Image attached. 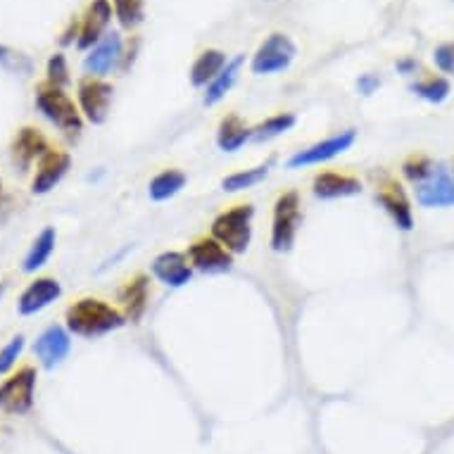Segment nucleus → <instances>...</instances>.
Masks as SVG:
<instances>
[{
  "label": "nucleus",
  "mask_w": 454,
  "mask_h": 454,
  "mask_svg": "<svg viewBox=\"0 0 454 454\" xmlns=\"http://www.w3.org/2000/svg\"><path fill=\"white\" fill-rule=\"evenodd\" d=\"M276 167V157H267L264 162L247 167V169H239V172L226 174L222 179L223 193H243L250 188H257L264 179H269V174Z\"/></svg>",
  "instance_id": "obj_22"
},
{
  "label": "nucleus",
  "mask_w": 454,
  "mask_h": 454,
  "mask_svg": "<svg viewBox=\"0 0 454 454\" xmlns=\"http://www.w3.org/2000/svg\"><path fill=\"white\" fill-rule=\"evenodd\" d=\"M69 169H72V155L67 150L51 148L36 162V172L31 179V193L48 195L51 191H55V186H60Z\"/></svg>",
  "instance_id": "obj_13"
},
{
  "label": "nucleus",
  "mask_w": 454,
  "mask_h": 454,
  "mask_svg": "<svg viewBox=\"0 0 454 454\" xmlns=\"http://www.w3.org/2000/svg\"><path fill=\"white\" fill-rule=\"evenodd\" d=\"M410 90L417 98L426 100V103L440 105V103H445L447 98H450V90H452V86H450V82H447L445 76L428 74V76H424V79H419V82L411 83Z\"/></svg>",
  "instance_id": "obj_28"
},
{
  "label": "nucleus",
  "mask_w": 454,
  "mask_h": 454,
  "mask_svg": "<svg viewBox=\"0 0 454 454\" xmlns=\"http://www.w3.org/2000/svg\"><path fill=\"white\" fill-rule=\"evenodd\" d=\"M5 288H8V283H0V295L5 293Z\"/></svg>",
  "instance_id": "obj_39"
},
{
  "label": "nucleus",
  "mask_w": 454,
  "mask_h": 454,
  "mask_svg": "<svg viewBox=\"0 0 454 454\" xmlns=\"http://www.w3.org/2000/svg\"><path fill=\"white\" fill-rule=\"evenodd\" d=\"M34 357L38 359V364L43 366L45 372H52L69 357L72 352V333L67 331V326H60V324H52L38 335L36 343H34Z\"/></svg>",
  "instance_id": "obj_12"
},
{
  "label": "nucleus",
  "mask_w": 454,
  "mask_h": 454,
  "mask_svg": "<svg viewBox=\"0 0 454 454\" xmlns=\"http://www.w3.org/2000/svg\"><path fill=\"white\" fill-rule=\"evenodd\" d=\"M0 195H3V181H0Z\"/></svg>",
  "instance_id": "obj_40"
},
{
  "label": "nucleus",
  "mask_w": 454,
  "mask_h": 454,
  "mask_svg": "<svg viewBox=\"0 0 454 454\" xmlns=\"http://www.w3.org/2000/svg\"><path fill=\"white\" fill-rule=\"evenodd\" d=\"M357 143V131L355 129H345L333 136H326L321 141L307 145L288 157V169H307V167H321V164L333 162L335 157L345 155L352 145Z\"/></svg>",
  "instance_id": "obj_7"
},
{
  "label": "nucleus",
  "mask_w": 454,
  "mask_h": 454,
  "mask_svg": "<svg viewBox=\"0 0 454 454\" xmlns=\"http://www.w3.org/2000/svg\"><path fill=\"white\" fill-rule=\"evenodd\" d=\"M62 298V283L52 276H38L20 293L17 298V312L22 317H36L43 309Z\"/></svg>",
  "instance_id": "obj_16"
},
{
  "label": "nucleus",
  "mask_w": 454,
  "mask_h": 454,
  "mask_svg": "<svg viewBox=\"0 0 454 454\" xmlns=\"http://www.w3.org/2000/svg\"><path fill=\"white\" fill-rule=\"evenodd\" d=\"M226 62H229L226 52L216 51V48H207V51H202L200 55L195 58V62L191 65V74H188V79H191V83H193L195 89H207L209 83L219 76V72L226 67Z\"/></svg>",
  "instance_id": "obj_24"
},
{
  "label": "nucleus",
  "mask_w": 454,
  "mask_h": 454,
  "mask_svg": "<svg viewBox=\"0 0 454 454\" xmlns=\"http://www.w3.org/2000/svg\"><path fill=\"white\" fill-rule=\"evenodd\" d=\"M302 226V198L298 191H283L271 209L269 247L278 254L291 253Z\"/></svg>",
  "instance_id": "obj_4"
},
{
  "label": "nucleus",
  "mask_w": 454,
  "mask_h": 454,
  "mask_svg": "<svg viewBox=\"0 0 454 454\" xmlns=\"http://www.w3.org/2000/svg\"><path fill=\"white\" fill-rule=\"evenodd\" d=\"M127 324V317L120 307H114L103 298H93V295L79 298L65 312V326L69 333L76 338H86V340H96V338L114 333Z\"/></svg>",
  "instance_id": "obj_1"
},
{
  "label": "nucleus",
  "mask_w": 454,
  "mask_h": 454,
  "mask_svg": "<svg viewBox=\"0 0 454 454\" xmlns=\"http://www.w3.org/2000/svg\"><path fill=\"white\" fill-rule=\"evenodd\" d=\"M376 202L379 207L387 215V219L395 223V229L403 233L414 231V207L403 181L383 179L376 186Z\"/></svg>",
  "instance_id": "obj_9"
},
{
  "label": "nucleus",
  "mask_w": 454,
  "mask_h": 454,
  "mask_svg": "<svg viewBox=\"0 0 454 454\" xmlns=\"http://www.w3.org/2000/svg\"><path fill=\"white\" fill-rule=\"evenodd\" d=\"M419 62L414 60V58H403V60H397V72L404 76H411L414 72H417Z\"/></svg>",
  "instance_id": "obj_38"
},
{
  "label": "nucleus",
  "mask_w": 454,
  "mask_h": 454,
  "mask_svg": "<svg viewBox=\"0 0 454 454\" xmlns=\"http://www.w3.org/2000/svg\"><path fill=\"white\" fill-rule=\"evenodd\" d=\"M435 167H438V164L433 162L431 157L424 155V153H414V155H410L404 160L403 167H400V172H403V179L407 181V184L419 186V184H424V181L435 172Z\"/></svg>",
  "instance_id": "obj_30"
},
{
  "label": "nucleus",
  "mask_w": 454,
  "mask_h": 454,
  "mask_svg": "<svg viewBox=\"0 0 454 454\" xmlns=\"http://www.w3.org/2000/svg\"><path fill=\"white\" fill-rule=\"evenodd\" d=\"M364 184L359 176L348 172H335V169H324L312 179V195L317 200H345L362 195Z\"/></svg>",
  "instance_id": "obj_15"
},
{
  "label": "nucleus",
  "mask_w": 454,
  "mask_h": 454,
  "mask_svg": "<svg viewBox=\"0 0 454 454\" xmlns=\"http://www.w3.org/2000/svg\"><path fill=\"white\" fill-rule=\"evenodd\" d=\"M298 55V45L288 34L274 31L269 34L254 51L253 60H250V72L254 76H274L281 74L291 67L293 60Z\"/></svg>",
  "instance_id": "obj_6"
},
{
  "label": "nucleus",
  "mask_w": 454,
  "mask_h": 454,
  "mask_svg": "<svg viewBox=\"0 0 454 454\" xmlns=\"http://www.w3.org/2000/svg\"><path fill=\"white\" fill-rule=\"evenodd\" d=\"M36 110L43 114L45 120L51 121L52 127L60 134L76 138L83 131V114L74 98L69 96L65 89H55L51 83H41L34 96Z\"/></svg>",
  "instance_id": "obj_3"
},
{
  "label": "nucleus",
  "mask_w": 454,
  "mask_h": 454,
  "mask_svg": "<svg viewBox=\"0 0 454 454\" xmlns=\"http://www.w3.org/2000/svg\"><path fill=\"white\" fill-rule=\"evenodd\" d=\"M79 29H82V24L72 20V22H69V27H67V31L62 34L60 43L62 45H72V43H74V41H79Z\"/></svg>",
  "instance_id": "obj_37"
},
{
  "label": "nucleus",
  "mask_w": 454,
  "mask_h": 454,
  "mask_svg": "<svg viewBox=\"0 0 454 454\" xmlns=\"http://www.w3.org/2000/svg\"><path fill=\"white\" fill-rule=\"evenodd\" d=\"M112 0H93L86 12H83L82 20V29H79V41L76 45L82 51H90L93 45H98L107 34V27L112 22Z\"/></svg>",
  "instance_id": "obj_20"
},
{
  "label": "nucleus",
  "mask_w": 454,
  "mask_h": 454,
  "mask_svg": "<svg viewBox=\"0 0 454 454\" xmlns=\"http://www.w3.org/2000/svg\"><path fill=\"white\" fill-rule=\"evenodd\" d=\"M0 69H5L15 76H31L34 74V62L27 52L15 51L10 45H0Z\"/></svg>",
  "instance_id": "obj_31"
},
{
  "label": "nucleus",
  "mask_w": 454,
  "mask_h": 454,
  "mask_svg": "<svg viewBox=\"0 0 454 454\" xmlns=\"http://www.w3.org/2000/svg\"><path fill=\"white\" fill-rule=\"evenodd\" d=\"M38 372L36 366L24 364L17 372L8 373L0 383V411L8 417H24L34 410L36 403Z\"/></svg>",
  "instance_id": "obj_5"
},
{
  "label": "nucleus",
  "mask_w": 454,
  "mask_h": 454,
  "mask_svg": "<svg viewBox=\"0 0 454 454\" xmlns=\"http://www.w3.org/2000/svg\"><path fill=\"white\" fill-rule=\"evenodd\" d=\"M45 83H51L55 89H65L72 83V74H69L67 58L62 52H52L45 65Z\"/></svg>",
  "instance_id": "obj_32"
},
{
  "label": "nucleus",
  "mask_w": 454,
  "mask_h": 454,
  "mask_svg": "<svg viewBox=\"0 0 454 454\" xmlns=\"http://www.w3.org/2000/svg\"><path fill=\"white\" fill-rule=\"evenodd\" d=\"M188 176L186 172H181L176 167H169V169H162L157 172L153 179L148 181V198L153 202H167L176 198V195L186 188Z\"/></svg>",
  "instance_id": "obj_26"
},
{
  "label": "nucleus",
  "mask_w": 454,
  "mask_h": 454,
  "mask_svg": "<svg viewBox=\"0 0 454 454\" xmlns=\"http://www.w3.org/2000/svg\"><path fill=\"white\" fill-rule=\"evenodd\" d=\"M209 236L219 240L233 257L246 254L253 246L254 236V205L253 202H236L231 207L222 209L212 219Z\"/></svg>",
  "instance_id": "obj_2"
},
{
  "label": "nucleus",
  "mask_w": 454,
  "mask_h": 454,
  "mask_svg": "<svg viewBox=\"0 0 454 454\" xmlns=\"http://www.w3.org/2000/svg\"><path fill=\"white\" fill-rule=\"evenodd\" d=\"M55 246H58V231L52 226H45L41 229L36 239L31 240L29 250L24 254L22 260V271L24 274H36L38 269H43L48 262H51L52 253H55Z\"/></svg>",
  "instance_id": "obj_25"
},
{
  "label": "nucleus",
  "mask_w": 454,
  "mask_h": 454,
  "mask_svg": "<svg viewBox=\"0 0 454 454\" xmlns=\"http://www.w3.org/2000/svg\"><path fill=\"white\" fill-rule=\"evenodd\" d=\"M452 174H454V167H452Z\"/></svg>",
  "instance_id": "obj_41"
},
{
  "label": "nucleus",
  "mask_w": 454,
  "mask_h": 454,
  "mask_svg": "<svg viewBox=\"0 0 454 454\" xmlns=\"http://www.w3.org/2000/svg\"><path fill=\"white\" fill-rule=\"evenodd\" d=\"M380 89V79L376 74H362L357 79V90L362 96H373Z\"/></svg>",
  "instance_id": "obj_36"
},
{
  "label": "nucleus",
  "mask_w": 454,
  "mask_h": 454,
  "mask_svg": "<svg viewBox=\"0 0 454 454\" xmlns=\"http://www.w3.org/2000/svg\"><path fill=\"white\" fill-rule=\"evenodd\" d=\"M138 51H141V38L134 36L127 43V51L121 52V62H120L121 72H129V69L134 67L136 58H138Z\"/></svg>",
  "instance_id": "obj_35"
},
{
  "label": "nucleus",
  "mask_w": 454,
  "mask_h": 454,
  "mask_svg": "<svg viewBox=\"0 0 454 454\" xmlns=\"http://www.w3.org/2000/svg\"><path fill=\"white\" fill-rule=\"evenodd\" d=\"M48 150H51V143L41 129L22 127L10 143V162L20 172H29Z\"/></svg>",
  "instance_id": "obj_14"
},
{
  "label": "nucleus",
  "mask_w": 454,
  "mask_h": 454,
  "mask_svg": "<svg viewBox=\"0 0 454 454\" xmlns=\"http://www.w3.org/2000/svg\"><path fill=\"white\" fill-rule=\"evenodd\" d=\"M112 98L114 89L110 82L98 79V76H83L76 83V105L83 114V121H89L93 127H103L110 117Z\"/></svg>",
  "instance_id": "obj_8"
},
{
  "label": "nucleus",
  "mask_w": 454,
  "mask_h": 454,
  "mask_svg": "<svg viewBox=\"0 0 454 454\" xmlns=\"http://www.w3.org/2000/svg\"><path fill=\"white\" fill-rule=\"evenodd\" d=\"M243 65H246V55H236V58H231V60L226 62V67H223L215 82L205 89V96H202L205 107H215V105L222 103L223 98L231 93L236 82H239Z\"/></svg>",
  "instance_id": "obj_23"
},
{
  "label": "nucleus",
  "mask_w": 454,
  "mask_h": 454,
  "mask_svg": "<svg viewBox=\"0 0 454 454\" xmlns=\"http://www.w3.org/2000/svg\"><path fill=\"white\" fill-rule=\"evenodd\" d=\"M216 148L222 150V153H239L247 145V143L253 141V127L247 124L240 114H226L219 121V127H216Z\"/></svg>",
  "instance_id": "obj_21"
},
{
  "label": "nucleus",
  "mask_w": 454,
  "mask_h": 454,
  "mask_svg": "<svg viewBox=\"0 0 454 454\" xmlns=\"http://www.w3.org/2000/svg\"><path fill=\"white\" fill-rule=\"evenodd\" d=\"M414 198L426 209L454 207V174L438 164L424 184L414 186Z\"/></svg>",
  "instance_id": "obj_17"
},
{
  "label": "nucleus",
  "mask_w": 454,
  "mask_h": 454,
  "mask_svg": "<svg viewBox=\"0 0 454 454\" xmlns=\"http://www.w3.org/2000/svg\"><path fill=\"white\" fill-rule=\"evenodd\" d=\"M150 274L157 283H162L164 288L179 291L184 286L193 281V267L186 257V250H164L150 264Z\"/></svg>",
  "instance_id": "obj_11"
},
{
  "label": "nucleus",
  "mask_w": 454,
  "mask_h": 454,
  "mask_svg": "<svg viewBox=\"0 0 454 454\" xmlns=\"http://www.w3.org/2000/svg\"><path fill=\"white\" fill-rule=\"evenodd\" d=\"M24 345H27V338H24V333H17L10 338L8 343L0 348V376L12 373V369L17 366V359L22 357Z\"/></svg>",
  "instance_id": "obj_33"
},
{
  "label": "nucleus",
  "mask_w": 454,
  "mask_h": 454,
  "mask_svg": "<svg viewBox=\"0 0 454 454\" xmlns=\"http://www.w3.org/2000/svg\"><path fill=\"white\" fill-rule=\"evenodd\" d=\"M186 257L191 262V267L198 274L205 276H219V274H229L233 269V257L226 247L215 240L212 236H200L195 239L191 246L186 247Z\"/></svg>",
  "instance_id": "obj_10"
},
{
  "label": "nucleus",
  "mask_w": 454,
  "mask_h": 454,
  "mask_svg": "<svg viewBox=\"0 0 454 454\" xmlns=\"http://www.w3.org/2000/svg\"><path fill=\"white\" fill-rule=\"evenodd\" d=\"M121 52H124V41L117 31L105 34V38L98 45H93L89 55L83 58V69L89 72V76H98L103 79L105 74H110L112 69L120 67Z\"/></svg>",
  "instance_id": "obj_19"
},
{
  "label": "nucleus",
  "mask_w": 454,
  "mask_h": 454,
  "mask_svg": "<svg viewBox=\"0 0 454 454\" xmlns=\"http://www.w3.org/2000/svg\"><path fill=\"white\" fill-rule=\"evenodd\" d=\"M112 10L124 31L138 29L145 20V0H112Z\"/></svg>",
  "instance_id": "obj_29"
},
{
  "label": "nucleus",
  "mask_w": 454,
  "mask_h": 454,
  "mask_svg": "<svg viewBox=\"0 0 454 454\" xmlns=\"http://www.w3.org/2000/svg\"><path fill=\"white\" fill-rule=\"evenodd\" d=\"M295 124H298V117L293 112H276L271 117H267V120H262L260 124H254L253 143L276 141V138H281L288 131H293Z\"/></svg>",
  "instance_id": "obj_27"
},
{
  "label": "nucleus",
  "mask_w": 454,
  "mask_h": 454,
  "mask_svg": "<svg viewBox=\"0 0 454 454\" xmlns=\"http://www.w3.org/2000/svg\"><path fill=\"white\" fill-rule=\"evenodd\" d=\"M117 300H120V309L124 312L129 324H141L150 307V276L134 274L131 278H127L117 293Z\"/></svg>",
  "instance_id": "obj_18"
},
{
  "label": "nucleus",
  "mask_w": 454,
  "mask_h": 454,
  "mask_svg": "<svg viewBox=\"0 0 454 454\" xmlns=\"http://www.w3.org/2000/svg\"><path fill=\"white\" fill-rule=\"evenodd\" d=\"M433 62L435 67L442 72V74L454 76V43H440L435 51H433Z\"/></svg>",
  "instance_id": "obj_34"
}]
</instances>
